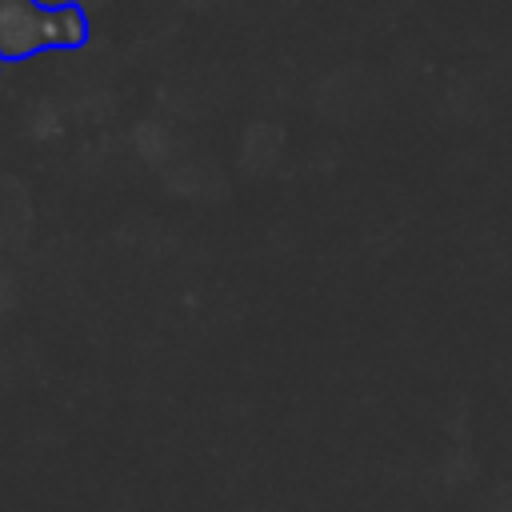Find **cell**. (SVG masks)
Returning <instances> with one entry per match:
<instances>
[{
  "instance_id": "1",
  "label": "cell",
  "mask_w": 512,
  "mask_h": 512,
  "mask_svg": "<svg viewBox=\"0 0 512 512\" xmlns=\"http://www.w3.org/2000/svg\"><path fill=\"white\" fill-rule=\"evenodd\" d=\"M92 40V20L80 4L0 0V60H28L36 52H76Z\"/></svg>"
}]
</instances>
